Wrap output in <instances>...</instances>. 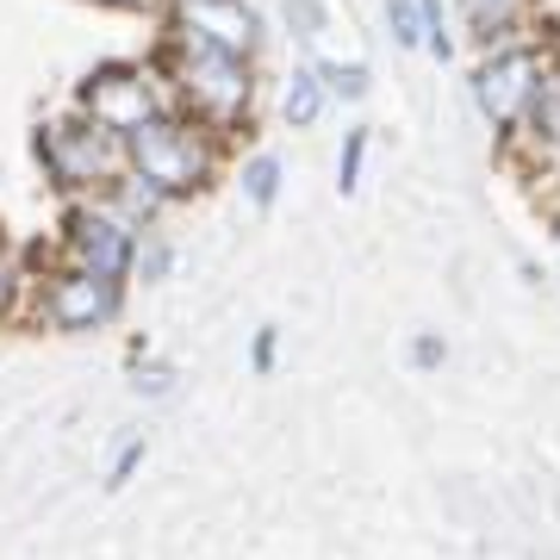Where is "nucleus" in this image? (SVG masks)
<instances>
[{
	"mask_svg": "<svg viewBox=\"0 0 560 560\" xmlns=\"http://www.w3.org/2000/svg\"><path fill=\"white\" fill-rule=\"evenodd\" d=\"M138 455H143V442H125L119 467H113V486H125V474H131V467H138Z\"/></svg>",
	"mask_w": 560,
	"mask_h": 560,
	"instance_id": "15",
	"label": "nucleus"
},
{
	"mask_svg": "<svg viewBox=\"0 0 560 560\" xmlns=\"http://www.w3.org/2000/svg\"><path fill=\"white\" fill-rule=\"evenodd\" d=\"M386 25L399 44H423V0H386Z\"/></svg>",
	"mask_w": 560,
	"mask_h": 560,
	"instance_id": "11",
	"label": "nucleus"
},
{
	"mask_svg": "<svg viewBox=\"0 0 560 560\" xmlns=\"http://www.w3.org/2000/svg\"><path fill=\"white\" fill-rule=\"evenodd\" d=\"M318 106H324V75L318 69H300V75L287 81V94H280V113H287L293 131H305V125L318 119Z\"/></svg>",
	"mask_w": 560,
	"mask_h": 560,
	"instance_id": "9",
	"label": "nucleus"
},
{
	"mask_svg": "<svg viewBox=\"0 0 560 560\" xmlns=\"http://www.w3.org/2000/svg\"><path fill=\"white\" fill-rule=\"evenodd\" d=\"M119 312V293H113V280L101 275H69L50 287V318H57V330H94V324H106Z\"/></svg>",
	"mask_w": 560,
	"mask_h": 560,
	"instance_id": "7",
	"label": "nucleus"
},
{
	"mask_svg": "<svg viewBox=\"0 0 560 560\" xmlns=\"http://www.w3.org/2000/svg\"><path fill=\"white\" fill-rule=\"evenodd\" d=\"M361 156H368V131H349V143H342V162H337V187H342V194H355Z\"/></svg>",
	"mask_w": 560,
	"mask_h": 560,
	"instance_id": "13",
	"label": "nucleus"
},
{
	"mask_svg": "<svg viewBox=\"0 0 560 560\" xmlns=\"http://www.w3.org/2000/svg\"><path fill=\"white\" fill-rule=\"evenodd\" d=\"M69 243H75L81 268L101 275V280H119L125 268H131V256H138L131 231H125L119 219H106V212H81V219L69 224Z\"/></svg>",
	"mask_w": 560,
	"mask_h": 560,
	"instance_id": "6",
	"label": "nucleus"
},
{
	"mask_svg": "<svg viewBox=\"0 0 560 560\" xmlns=\"http://www.w3.org/2000/svg\"><path fill=\"white\" fill-rule=\"evenodd\" d=\"M44 156H50V168H57V180H94L106 168V138L101 125L88 131V125H57L50 138H44Z\"/></svg>",
	"mask_w": 560,
	"mask_h": 560,
	"instance_id": "8",
	"label": "nucleus"
},
{
	"mask_svg": "<svg viewBox=\"0 0 560 560\" xmlns=\"http://www.w3.org/2000/svg\"><path fill=\"white\" fill-rule=\"evenodd\" d=\"M318 75H324L330 94H342V101H361V94H368V69H361V62H349V69H342V62H324Z\"/></svg>",
	"mask_w": 560,
	"mask_h": 560,
	"instance_id": "12",
	"label": "nucleus"
},
{
	"mask_svg": "<svg viewBox=\"0 0 560 560\" xmlns=\"http://www.w3.org/2000/svg\"><path fill=\"white\" fill-rule=\"evenodd\" d=\"M187 38V32H180ZM180 88H187V101L206 106L212 119H231V113H243L249 106V69H243V57H224V50H212V44L187 38L180 44Z\"/></svg>",
	"mask_w": 560,
	"mask_h": 560,
	"instance_id": "2",
	"label": "nucleus"
},
{
	"mask_svg": "<svg viewBox=\"0 0 560 560\" xmlns=\"http://www.w3.org/2000/svg\"><path fill=\"white\" fill-rule=\"evenodd\" d=\"M287 25H300V38L324 32V0H287Z\"/></svg>",
	"mask_w": 560,
	"mask_h": 560,
	"instance_id": "14",
	"label": "nucleus"
},
{
	"mask_svg": "<svg viewBox=\"0 0 560 560\" xmlns=\"http://www.w3.org/2000/svg\"><path fill=\"white\" fill-rule=\"evenodd\" d=\"M125 150H131L138 180H150V187H162V194H187V187H200V180H206L200 138H194V131H180L175 119H150L143 131L125 138Z\"/></svg>",
	"mask_w": 560,
	"mask_h": 560,
	"instance_id": "1",
	"label": "nucleus"
},
{
	"mask_svg": "<svg viewBox=\"0 0 560 560\" xmlns=\"http://www.w3.org/2000/svg\"><path fill=\"white\" fill-rule=\"evenodd\" d=\"M81 101H88V113H94L101 131H119V138H131V131H143V125L156 119L150 75H143V69H125V62H113V69H101V75H88Z\"/></svg>",
	"mask_w": 560,
	"mask_h": 560,
	"instance_id": "4",
	"label": "nucleus"
},
{
	"mask_svg": "<svg viewBox=\"0 0 560 560\" xmlns=\"http://www.w3.org/2000/svg\"><path fill=\"white\" fill-rule=\"evenodd\" d=\"M180 25H187V38L212 44L224 57H249L256 50V13L243 0H180Z\"/></svg>",
	"mask_w": 560,
	"mask_h": 560,
	"instance_id": "5",
	"label": "nucleus"
},
{
	"mask_svg": "<svg viewBox=\"0 0 560 560\" xmlns=\"http://www.w3.org/2000/svg\"><path fill=\"white\" fill-rule=\"evenodd\" d=\"M541 57L536 50H499V57L486 62L480 75H474V101H480V113L492 125H517L529 106H536V94H541Z\"/></svg>",
	"mask_w": 560,
	"mask_h": 560,
	"instance_id": "3",
	"label": "nucleus"
},
{
	"mask_svg": "<svg viewBox=\"0 0 560 560\" xmlns=\"http://www.w3.org/2000/svg\"><path fill=\"white\" fill-rule=\"evenodd\" d=\"M275 361V330H261V342H256V368H268Z\"/></svg>",
	"mask_w": 560,
	"mask_h": 560,
	"instance_id": "16",
	"label": "nucleus"
},
{
	"mask_svg": "<svg viewBox=\"0 0 560 560\" xmlns=\"http://www.w3.org/2000/svg\"><path fill=\"white\" fill-rule=\"evenodd\" d=\"M243 194L256 206H275V194H280V162L275 156H256L249 168H243Z\"/></svg>",
	"mask_w": 560,
	"mask_h": 560,
	"instance_id": "10",
	"label": "nucleus"
}]
</instances>
